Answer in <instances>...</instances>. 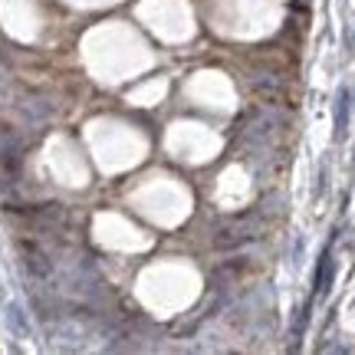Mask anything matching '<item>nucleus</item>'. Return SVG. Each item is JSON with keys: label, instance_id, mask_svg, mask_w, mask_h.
Masks as SVG:
<instances>
[{"label": "nucleus", "instance_id": "f257e3e1", "mask_svg": "<svg viewBox=\"0 0 355 355\" xmlns=\"http://www.w3.org/2000/svg\"><path fill=\"white\" fill-rule=\"evenodd\" d=\"M332 277H336V260H332V254L326 250V254L319 257V270H316V296L329 293Z\"/></svg>", "mask_w": 355, "mask_h": 355}, {"label": "nucleus", "instance_id": "20e7f679", "mask_svg": "<svg viewBox=\"0 0 355 355\" xmlns=\"http://www.w3.org/2000/svg\"><path fill=\"white\" fill-rule=\"evenodd\" d=\"M7 313H10V326L17 332H20V336H24L26 332V322H24V309H20V306L17 303H10V309H7Z\"/></svg>", "mask_w": 355, "mask_h": 355}, {"label": "nucleus", "instance_id": "7ed1b4c3", "mask_svg": "<svg viewBox=\"0 0 355 355\" xmlns=\"http://www.w3.org/2000/svg\"><path fill=\"white\" fill-rule=\"evenodd\" d=\"M24 254H26V266H30V273H37V277H50V263H46V257L40 254L37 247L24 243Z\"/></svg>", "mask_w": 355, "mask_h": 355}, {"label": "nucleus", "instance_id": "f03ea898", "mask_svg": "<svg viewBox=\"0 0 355 355\" xmlns=\"http://www.w3.org/2000/svg\"><path fill=\"white\" fill-rule=\"evenodd\" d=\"M349 128V89L336 96V139H343Z\"/></svg>", "mask_w": 355, "mask_h": 355}]
</instances>
